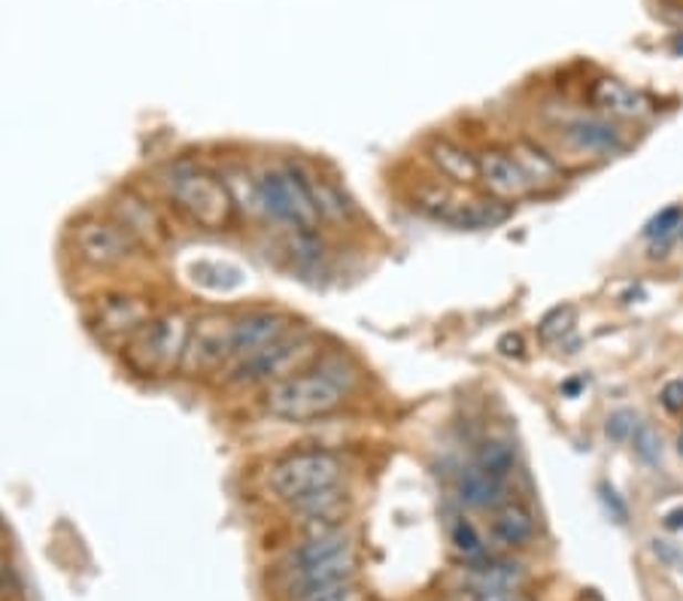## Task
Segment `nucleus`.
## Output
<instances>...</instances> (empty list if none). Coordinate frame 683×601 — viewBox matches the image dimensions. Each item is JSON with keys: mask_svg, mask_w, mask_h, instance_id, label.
<instances>
[{"mask_svg": "<svg viewBox=\"0 0 683 601\" xmlns=\"http://www.w3.org/2000/svg\"><path fill=\"white\" fill-rule=\"evenodd\" d=\"M683 222V207H665V210H660L653 219L648 222V228H644V237H650V240H656V237H669L677 228V225Z\"/></svg>", "mask_w": 683, "mask_h": 601, "instance_id": "bb28decb", "label": "nucleus"}, {"mask_svg": "<svg viewBox=\"0 0 683 601\" xmlns=\"http://www.w3.org/2000/svg\"><path fill=\"white\" fill-rule=\"evenodd\" d=\"M294 331L292 319L277 310H252L231 322V365H244L252 355L265 353Z\"/></svg>", "mask_w": 683, "mask_h": 601, "instance_id": "1a4fd4ad", "label": "nucleus"}, {"mask_svg": "<svg viewBox=\"0 0 683 601\" xmlns=\"http://www.w3.org/2000/svg\"><path fill=\"white\" fill-rule=\"evenodd\" d=\"M599 496H601V501H604V507L611 510V517L617 519V522H625V519H629V507L623 505V498L617 496L611 486L601 484L599 486Z\"/></svg>", "mask_w": 683, "mask_h": 601, "instance_id": "c756f323", "label": "nucleus"}, {"mask_svg": "<svg viewBox=\"0 0 683 601\" xmlns=\"http://www.w3.org/2000/svg\"><path fill=\"white\" fill-rule=\"evenodd\" d=\"M477 162H480V183L498 200H517L531 191L529 177L522 174V167L517 165V158L510 153L486 149Z\"/></svg>", "mask_w": 683, "mask_h": 601, "instance_id": "ddd939ff", "label": "nucleus"}, {"mask_svg": "<svg viewBox=\"0 0 683 601\" xmlns=\"http://www.w3.org/2000/svg\"><path fill=\"white\" fill-rule=\"evenodd\" d=\"M319 355L317 341L310 334H298L292 331L289 338H283L280 343L268 346L265 353L252 355L244 365H237L231 371V383H240V386H271V383H280L286 377H294L307 367H313Z\"/></svg>", "mask_w": 683, "mask_h": 601, "instance_id": "0eeeda50", "label": "nucleus"}, {"mask_svg": "<svg viewBox=\"0 0 683 601\" xmlns=\"http://www.w3.org/2000/svg\"><path fill=\"white\" fill-rule=\"evenodd\" d=\"M428 158H432V165H435L449 183H456V186H474V183H480V162H477L465 146H459V143L437 137V141H432V146H428Z\"/></svg>", "mask_w": 683, "mask_h": 601, "instance_id": "dca6fc26", "label": "nucleus"}, {"mask_svg": "<svg viewBox=\"0 0 683 601\" xmlns=\"http://www.w3.org/2000/svg\"><path fill=\"white\" fill-rule=\"evenodd\" d=\"M301 177H304V186L310 191V200L317 207L319 219H329V222H346L350 219V204H346L343 191L334 183L317 177L313 170H304V167H301Z\"/></svg>", "mask_w": 683, "mask_h": 601, "instance_id": "4be33fe9", "label": "nucleus"}, {"mask_svg": "<svg viewBox=\"0 0 683 601\" xmlns=\"http://www.w3.org/2000/svg\"><path fill=\"white\" fill-rule=\"evenodd\" d=\"M449 541H453V547H456L465 559H477V556H484V538H480V531L474 529L472 519H465V517L456 519V522H453V529H449Z\"/></svg>", "mask_w": 683, "mask_h": 601, "instance_id": "393cba45", "label": "nucleus"}, {"mask_svg": "<svg viewBox=\"0 0 683 601\" xmlns=\"http://www.w3.org/2000/svg\"><path fill=\"white\" fill-rule=\"evenodd\" d=\"M589 101L617 118H641L653 110V104H650V97L644 95V92H638V89L620 83V80H608V76L592 83Z\"/></svg>", "mask_w": 683, "mask_h": 601, "instance_id": "4468645a", "label": "nucleus"}, {"mask_svg": "<svg viewBox=\"0 0 683 601\" xmlns=\"http://www.w3.org/2000/svg\"><path fill=\"white\" fill-rule=\"evenodd\" d=\"M289 510L294 517H301V522L310 531L341 529V519L350 510V493L343 489V484L329 486V489H319V493H310V496L292 501Z\"/></svg>", "mask_w": 683, "mask_h": 601, "instance_id": "f8f14e48", "label": "nucleus"}, {"mask_svg": "<svg viewBox=\"0 0 683 601\" xmlns=\"http://www.w3.org/2000/svg\"><path fill=\"white\" fill-rule=\"evenodd\" d=\"M498 350L505 355H522V338H519V334H505V338L498 341Z\"/></svg>", "mask_w": 683, "mask_h": 601, "instance_id": "2f4dec72", "label": "nucleus"}, {"mask_svg": "<svg viewBox=\"0 0 683 601\" xmlns=\"http://www.w3.org/2000/svg\"><path fill=\"white\" fill-rule=\"evenodd\" d=\"M493 535L505 547H526L535 541V517L529 507L519 501H505L501 507H495Z\"/></svg>", "mask_w": 683, "mask_h": 601, "instance_id": "aec40b11", "label": "nucleus"}, {"mask_svg": "<svg viewBox=\"0 0 683 601\" xmlns=\"http://www.w3.org/2000/svg\"><path fill=\"white\" fill-rule=\"evenodd\" d=\"M510 207L498 198H459L456 207L447 216V225L462 228V231H484V228H495V225L507 222Z\"/></svg>", "mask_w": 683, "mask_h": 601, "instance_id": "f3484780", "label": "nucleus"}, {"mask_svg": "<svg viewBox=\"0 0 683 601\" xmlns=\"http://www.w3.org/2000/svg\"><path fill=\"white\" fill-rule=\"evenodd\" d=\"M153 319V307L137 296H104L97 298L92 325L104 338H134Z\"/></svg>", "mask_w": 683, "mask_h": 601, "instance_id": "9b49d317", "label": "nucleus"}, {"mask_svg": "<svg viewBox=\"0 0 683 601\" xmlns=\"http://www.w3.org/2000/svg\"><path fill=\"white\" fill-rule=\"evenodd\" d=\"M662 404L669 411H683V380H672L662 386Z\"/></svg>", "mask_w": 683, "mask_h": 601, "instance_id": "7c9ffc66", "label": "nucleus"}, {"mask_svg": "<svg viewBox=\"0 0 683 601\" xmlns=\"http://www.w3.org/2000/svg\"><path fill=\"white\" fill-rule=\"evenodd\" d=\"M73 249L92 268H116V265L134 259L137 240L116 219L89 216V219H80L73 225Z\"/></svg>", "mask_w": 683, "mask_h": 601, "instance_id": "6e6552de", "label": "nucleus"}, {"mask_svg": "<svg viewBox=\"0 0 683 601\" xmlns=\"http://www.w3.org/2000/svg\"><path fill=\"white\" fill-rule=\"evenodd\" d=\"M355 566V543L346 531H310V538L298 543L277 571L280 592L286 601L317 599L322 592L350 583Z\"/></svg>", "mask_w": 683, "mask_h": 601, "instance_id": "f257e3e1", "label": "nucleus"}, {"mask_svg": "<svg viewBox=\"0 0 683 601\" xmlns=\"http://www.w3.org/2000/svg\"><path fill=\"white\" fill-rule=\"evenodd\" d=\"M578 325V310L571 304H556L553 310H547L538 322V338L544 343H559L562 338H568Z\"/></svg>", "mask_w": 683, "mask_h": 601, "instance_id": "b1692460", "label": "nucleus"}, {"mask_svg": "<svg viewBox=\"0 0 683 601\" xmlns=\"http://www.w3.org/2000/svg\"><path fill=\"white\" fill-rule=\"evenodd\" d=\"M677 444H681V456H683V435H681V441H677Z\"/></svg>", "mask_w": 683, "mask_h": 601, "instance_id": "c9c22d12", "label": "nucleus"}, {"mask_svg": "<svg viewBox=\"0 0 683 601\" xmlns=\"http://www.w3.org/2000/svg\"><path fill=\"white\" fill-rule=\"evenodd\" d=\"M510 155L517 158V165L522 167V174L529 177L531 189H535V186H556V183L562 179V167H559V162H556L547 149H541L538 143L517 141L514 143V149H510Z\"/></svg>", "mask_w": 683, "mask_h": 601, "instance_id": "412c9836", "label": "nucleus"}, {"mask_svg": "<svg viewBox=\"0 0 683 601\" xmlns=\"http://www.w3.org/2000/svg\"><path fill=\"white\" fill-rule=\"evenodd\" d=\"M456 493H459L462 505L474 507V510H495L507 501V480H498L480 465H468L459 474Z\"/></svg>", "mask_w": 683, "mask_h": 601, "instance_id": "2eb2a0df", "label": "nucleus"}, {"mask_svg": "<svg viewBox=\"0 0 683 601\" xmlns=\"http://www.w3.org/2000/svg\"><path fill=\"white\" fill-rule=\"evenodd\" d=\"M346 383L338 374H331L329 367H307L294 377H286L280 383H271L261 404L265 411L286 419V423H310L319 416H329L346 401Z\"/></svg>", "mask_w": 683, "mask_h": 601, "instance_id": "7ed1b4c3", "label": "nucleus"}, {"mask_svg": "<svg viewBox=\"0 0 683 601\" xmlns=\"http://www.w3.org/2000/svg\"><path fill=\"white\" fill-rule=\"evenodd\" d=\"M604 432H608L611 441H625V437H632V432H635V413L632 411L611 413V416H608V425H604Z\"/></svg>", "mask_w": 683, "mask_h": 601, "instance_id": "cd10ccee", "label": "nucleus"}, {"mask_svg": "<svg viewBox=\"0 0 683 601\" xmlns=\"http://www.w3.org/2000/svg\"><path fill=\"white\" fill-rule=\"evenodd\" d=\"M346 480V462L331 449H301L277 459L268 468V489L283 505H292L298 498L341 486Z\"/></svg>", "mask_w": 683, "mask_h": 601, "instance_id": "39448f33", "label": "nucleus"}, {"mask_svg": "<svg viewBox=\"0 0 683 601\" xmlns=\"http://www.w3.org/2000/svg\"><path fill=\"white\" fill-rule=\"evenodd\" d=\"M566 141L575 149L583 153H620L623 149V137L620 131L613 128L611 122H601V118H575L566 125Z\"/></svg>", "mask_w": 683, "mask_h": 601, "instance_id": "a211bd4d", "label": "nucleus"}, {"mask_svg": "<svg viewBox=\"0 0 683 601\" xmlns=\"http://www.w3.org/2000/svg\"><path fill=\"white\" fill-rule=\"evenodd\" d=\"M477 601H510L507 590H480Z\"/></svg>", "mask_w": 683, "mask_h": 601, "instance_id": "72a5a7b5", "label": "nucleus"}, {"mask_svg": "<svg viewBox=\"0 0 683 601\" xmlns=\"http://www.w3.org/2000/svg\"><path fill=\"white\" fill-rule=\"evenodd\" d=\"M474 465H480L484 472H489L498 480H507L510 472L517 468V449L510 447L507 441H486Z\"/></svg>", "mask_w": 683, "mask_h": 601, "instance_id": "5701e85b", "label": "nucleus"}, {"mask_svg": "<svg viewBox=\"0 0 683 601\" xmlns=\"http://www.w3.org/2000/svg\"><path fill=\"white\" fill-rule=\"evenodd\" d=\"M580 390H583V380H568L566 386H562V392H566V395H571V398H575Z\"/></svg>", "mask_w": 683, "mask_h": 601, "instance_id": "f704fd0d", "label": "nucleus"}, {"mask_svg": "<svg viewBox=\"0 0 683 601\" xmlns=\"http://www.w3.org/2000/svg\"><path fill=\"white\" fill-rule=\"evenodd\" d=\"M116 222L128 231L137 243H155L158 237L165 235V228L158 222V216L153 213V207L141 200L137 195L125 191L122 200L116 204Z\"/></svg>", "mask_w": 683, "mask_h": 601, "instance_id": "6ab92c4d", "label": "nucleus"}, {"mask_svg": "<svg viewBox=\"0 0 683 601\" xmlns=\"http://www.w3.org/2000/svg\"><path fill=\"white\" fill-rule=\"evenodd\" d=\"M632 444H635V453L641 462L656 465V462L662 459V437L650 423L635 425V432H632Z\"/></svg>", "mask_w": 683, "mask_h": 601, "instance_id": "a878e982", "label": "nucleus"}, {"mask_svg": "<svg viewBox=\"0 0 683 601\" xmlns=\"http://www.w3.org/2000/svg\"><path fill=\"white\" fill-rule=\"evenodd\" d=\"M162 186L170 204L200 228H225L231 222V210H235L231 191L225 186V179L198 162L189 158L170 162L162 174Z\"/></svg>", "mask_w": 683, "mask_h": 601, "instance_id": "f03ea898", "label": "nucleus"}, {"mask_svg": "<svg viewBox=\"0 0 683 601\" xmlns=\"http://www.w3.org/2000/svg\"><path fill=\"white\" fill-rule=\"evenodd\" d=\"M310 601H368V595L362 592V587H355L353 580H350V583L334 587V590L322 592V595H317V599H310Z\"/></svg>", "mask_w": 683, "mask_h": 601, "instance_id": "c85d7f7f", "label": "nucleus"}, {"mask_svg": "<svg viewBox=\"0 0 683 601\" xmlns=\"http://www.w3.org/2000/svg\"><path fill=\"white\" fill-rule=\"evenodd\" d=\"M225 362H231V322L216 317V313L195 319L189 329L186 355H183V365L179 367L198 371V374H213Z\"/></svg>", "mask_w": 683, "mask_h": 601, "instance_id": "9d476101", "label": "nucleus"}, {"mask_svg": "<svg viewBox=\"0 0 683 601\" xmlns=\"http://www.w3.org/2000/svg\"><path fill=\"white\" fill-rule=\"evenodd\" d=\"M256 195H259L261 216L292 231H317L322 222L298 165L265 167L261 174H256Z\"/></svg>", "mask_w": 683, "mask_h": 601, "instance_id": "20e7f679", "label": "nucleus"}, {"mask_svg": "<svg viewBox=\"0 0 683 601\" xmlns=\"http://www.w3.org/2000/svg\"><path fill=\"white\" fill-rule=\"evenodd\" d=\"M665 529L669 531H681L683 529V507H674L665 514Z\"/></svg>", "mask_w": 683, "mask_h": 601, "instance_id": "473e14b6", "label": "nucleus"}, {"mask_svg": "<svg viewBox=\"0 0 683 601\" xmlns=\"http://www.w3.org/2000/svg\"><path fill=\"white\" fill-rule=\"evenodd\" d=\"M192 322L179 310L153 317L131 338L128 365L143 377H165L174 367L183 365L186 343H189Z\"/></svg>", "mask_w": 683, "mask_h": 601, "instance_id": "423d86ee", "label": "nucleus"}]
</instances>
